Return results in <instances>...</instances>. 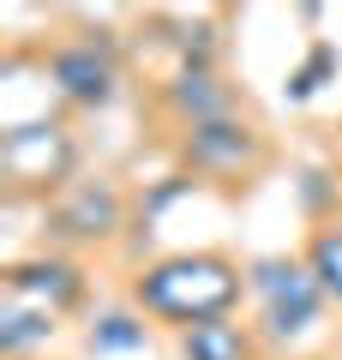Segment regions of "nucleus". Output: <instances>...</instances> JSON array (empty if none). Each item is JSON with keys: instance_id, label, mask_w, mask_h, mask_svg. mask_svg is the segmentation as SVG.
<instances>
[{"instance_id": "f257e3e1", "label": "nucleus", "mask_w": 342, "mask_h": 360, "mask_svg": "<svg viewBox=\"0 0 342 360\" xmlns=\"http://www.w3.org/2000/svg\"><path fill=\"white\" fill-rule=\"evenodd\" d=\"M139 307L175 324H198V319H222L241 295V270L216 252H186V258H163L139 276Z\"/></svg>"}, {"instance_id": "f03ea898", "label": "nucleus", "mask_w": 342, "mask_h": 360, "mask_svg": "<svg viewBox=\"0 0 342 360\" xmlns=\"http://www.w3.org/2000/svg\"><path fill=\"white\" fill-rule=\"evenodd\" d=\"M253 288L265 295V330L277 336V342L300 336L306 324L318 319V307H324V288L312 283V270H306V264H282V258L258 264Z\"/></svg>"}, {"instance_id": "7ed1b4c3", "label": "nucleus", "mask_w": 342, "mask_h": 360, "mask_svg": "<svg viewBox=\"0 0 342 360\" xmlns=\"http://www.w3.org/2000/svg\"><path fill=\"white\" fill-rule=\"evenodd\" d=\"M49 78H54V90H61L66 103L108 108L114 103V84H120V66H114V54L102 49V42L78 37V42H61V49L49 54Z\"/></svg>"}, {"instance_id": "20e7f679", "label": "nucleus", "mask_w": 342, "mask_h": 360, "mask_svg": "<svg viewBox=\"0 0 342 360\" xmlns=\"http://www.w3.org/2000/svg\"><path fill=\"white\" fill-rule=\"evenodd\" d=\"M120 217H127V198L114 193L108 180H78L72 193L49 210V234L54 240H72V246L108 240V234L120 229Z\"/></svg>"}, {"instance_id": "39448f33", "label": "nucleus", "mask_w": 342, "mask_h": 360, "mask_svg": "<svg viewBox=\"0 0 342 360\" xmlns=\"http://www.w3.org/2000/svg\"><path fill=\"white\" fill-rule=\"evenodd\" d=\"M265 156L253 127L241 120H204V127H186V168L198 174H246V168Z\"/></svg>"}, {"instance_id": "423d86ee", "label": "nucleus", "mask_w": 342, "mask_h": 360, "mask_svg": "<svg viewBox=\"0 0 342 360\" xmlns=\"http://www.w3.org/2000/svg\"><path fill=\"white\" fill-rule=\"evenodd\" d=\"M6 283H13V295H37L49 312L72 307V300L84 295V276H78L66 258H30V264H13V270H6Z\"/></svg>"}, {"instance_id": "0eeeda50", "label": "nucleus", "mask_w": 342, "mask_h": 360, "mask_svg": "<svg viewBox=\"0 0 342 360\" xmlns=\"http://www.w3.org/2000/svg\"><path fill=\"white\" fill-rule=\"evenodd\" d=\"M168 108H175L186 127H204V120H228V108H234V96H228L222 84H216L204 66H186V72L168 84Z\"/></svg>"}, {"instance_id": "6e6552de", "label": "nucleus", "mask_w": 342, "mask_h": 360, "mask_svg": "<svg viewBox=\"0 0 342 360\" xmlns=\"http://www.w3.org/2000/svg\"><path fill=\"white\" fill-rule=\"evenodd\" d=\"M180 354L186 360H253V336L222 312V319L186 324V330H180Z\"/></svg>"}, {"instance_id": "1a4fd4ad", "label": "nucleus", "mask_w": 342, "mask_h": 360, "mask_svg": "<svg viewBox=\"0 0 342 360\" xmlns=\"http://www.w3.org/2000/svg\"><path fill=\"white\" fill-rule=\"evenodd\" d=\"M306 270H312V283L324 288V300L342 307V222L312 229V240H306Z\"/></svg>"}, {"instance_id": "9d476101", "label": "nucleus", "mask_w": 342, "mask_h": 360, "mask_svg": "<svg viewBox=\"0 0 342 360\" xmlns=\"http://www.w3.org/2000/svg\"><path fill=\"white\" fill-rule=\"evenodd\" d=\"M49 336H54V312L37 307V312H13L6 330H0V342H6V354H25L30 342H49Z\"/></svg>"}, {"instance_id": "9b49d317", "label": "nucleus", "mask_w": 342, "mask_h": 360, "mask_svg": "<svg viewBox=\"0 0 342 360\" xmlns=\"http://www.w3.org/2000/svg\"><path fill=\"white\" fill-rule=\"evenodd\" d=\"M324 66H336V54H330V49H318V54H312V66H306V72H294V96H312V90H318L312 78L324 72Z\"/></svg>"}]
</instances>
